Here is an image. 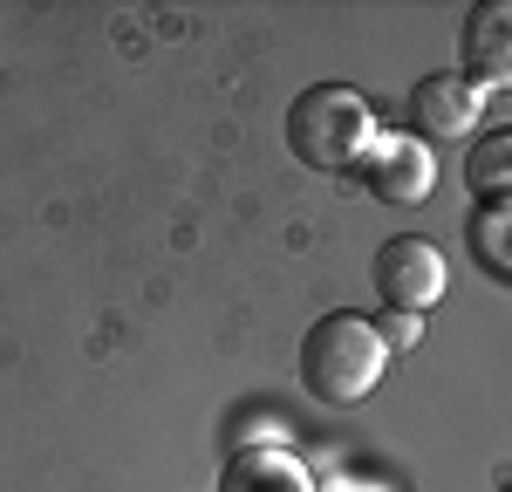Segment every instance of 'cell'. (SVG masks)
Here are the masks:
<instances>
[{
	"label": "cell",
	"mask_w": 512,
	"mask_h": 492,
	"mask_svg": "<svg viewBox=\"0 0 512 492\" xmlns=\"http://www.w3.org/2000/svg\"><path fill=\"white\" fill-rule=\"evenodd\" d=\"M383 369H390V342L376 335L369 315L335 308V315H321V322L301 335V383H308V397L328 404V410L362 404V397L383 383Z\"/></svg>",
	"instance_id": "obj_1"
},
{
	"label": "cell",
	"mask_w": 512,
	"mask_h": 492,
	"mask_svg": "<svg viewBox=\"0 0 512 492\" xmlns=\"http://www.w3.org/2000/svg\"><path fill=\"white\" fill-rule=\"evenodd\" d=\"M376 137H383V123L369 110V96L349 82H315L287 103V151L308 171H355Z\"/></svg>",
	"instance_id": "obj_2"
},
{
	"label": "cell",
	"mask_w": 512,
	"mask_h": 492,
	"mask_svg": "<svg viewBox=\"0 0 512 492\" xmlns=\"http://www.w3.org/2000/svg\"><path fill=\"white\" fill-rule=\"evenodd\" d=\"M369 281H376V301L383 308H396V315H431L437 301H444V287H451V267H444V253L431 240L396 233V240L376 246Z\"/></svg>",
	"instance_id": "obj_3"
},
{
	"label": "cell",
	"mask_w": 512,
	"mask_h": 492,
	"mask_svg": "<svg viewBox=\"0 0 512 492\" xmlns=\"http://www.w3.org/2000/svg\"><path fill=\"white\" fill-rule=\"evenodd\" d=\"M355 178H362L376 199H390V205H424L437 192V158H431L424 137H410V130H383V137L362 151Z\"/></svg>",
	"instance_id": "obj_4"
},
{
	"label": "cell",
	"mask_w": 512,
	"mask_h": 492,
	"mask_svg": "<svg viewBox=\"0 0 512 492\" xmlns=\"http://www.w3.org/2000/svg\"><path fill=\"white\" fill-rule=\"evenodd\" d=\"M478 110H485V89L465 82L458 69H437L410 89V137H472L478 130Z\"/></svg>",
	"instance_id": "obj_5"
},
{
	"label": "cell",
	"mask_w": 512,
	"mask_h": 492,
	"mask_svg": "<svg viewBox=\"0 0 512 492\" xmlns=\"http://www.w3.org/2000/svg\"><path fill=\"white\" fill-rule=\"evenodd\" d=\"M458 76L492 89V82H512V0H485L465 14L458 28Z\"/></svg>",
	"instance_id": "obj_6"
},
{
	"label": "cell",
	"mask_w": 512,
	"mask_h": 492,
	"mask_svg": "<svg viewBox=\"0 0 512 492\" xmlns=\"http://www.w3.org/2000/svg\"><path fill=\"white\" fill-rule=\"evenodd\" d=\"M219 492H321V486L287 445H239L219 472Z\"/></svg>",
	"instance_id": "obj_7"
},
{
	"label": "cell",
	"mask_w": 512,
	"mask_h": 492,
	"mask_svg": "<svg viewBox=\"0 0 512 492\" xmlns=\"http://www.w3.org/2000/svg\"><path fill=\"white\" fill-rule=\"evenodd\" d=\"M465 185L485 205H512V130H485L465 151Z\"/></svg>",
	"instance_id": "obj_8"
},
{
	"label": "cell",
	"mask_w": 512,
	"mask_h": 492,
	"mask_svg": "<svg viewBox=\"0 0 512 492\" xmlns=\"http://www.w3.org/2000/svg\"><path fill=\"white\" fill-rule=\"evenodd\" d=\"M465 233H472L478 260H485L492 274H506V281H512V205H472Z\"/></svg>",
	"instance_id": "obj_9"
},
{
	"label": "cell",
	"mask_w": 512,
	"mask_h": 492,
	"mask_svg": "<svg viewBox=\"0 0 512 492\" xmlns=\"http://www.w3.org/2000/svg\"><path fill=\"white\" fill-rule=\"evenodd\" d=\"M376 335H383L390 349H417V342H424V315H396V308H383Z\"/></svg>",
	"instance_id": "obj_10"
},
{
	"label": "cell",
	"mask_w": 512,
	"mask_h": 492,
	"mask_svg": "<svg viewBox=\"0 0 512 492\" xmlns=\"http://www.w3.org/2000/svg\"><path fill=\"white\" fill-rule=\"evenodd\" d=\"M499 492H512V486H499Z\"/></svg>",
	"instance_id": "obj_11"
}]
</instances>
